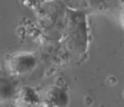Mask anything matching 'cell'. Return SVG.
<instances>
[{
	"label": "cell",
	"instance_id": "cell-3",
	"mask_svg": "<svg viewBox=\"0 0 124 107\" xmlns=\"http://www.w3.org/2000/svg\"><path fill=\"white\" fill-rule=\"evenodd\" d=\"M16 107H39L41 105V96L32 87L24 86L14 94Z\"/></svg>",
	"mask_w": 124,
	"mask_h": 107
},
{
	"label": "cell",
	"instance_id": "cell-1",
	"mask_svg": "<svg viewBox=\"0 0 124 107\" xmlns=\"http://www.w3.org/2000/svg\"><path fill=\"white\" fill-rule=\"evenodd\" d=\"M37 66V59L32 52H16L7 59V70L10 75L26 77Z\"/></svg>",
	"mask_w": 124,
	"mask_h": 107
},
{
	"label": "cell",
	"instance_id": "cell-2",
	"mask_svg": "<svg viewBox=\"0 0 124 107\" xmlns=\"http://www.w3.org/2000/svg\"><path fill=\"white\" fill-rule=\"evenodd\" d=\"M69 94L65 89L58 86L49 87L41 96L42 107H68L69 106Z\"/></svg>",
	"mask_w": 124,
	"mask_h": 107
}]
</instances>
